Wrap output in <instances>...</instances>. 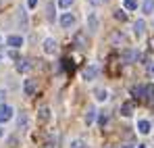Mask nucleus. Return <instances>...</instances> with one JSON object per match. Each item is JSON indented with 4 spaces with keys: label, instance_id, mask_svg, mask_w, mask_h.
I'll list each match as a JSON object with an SVG mask.
<instances>
[{
    "label": "nucleus",
    "instance_id": "nucleus-1",
    "mask_svg": "<svg viewBox=\"0 0 154 148\" xmlns=\"http://www.w3.org/2000/svg\"><path fill=\"white\" fill-rule=\"evenodd\" d=\"M13 117V109L8 104H0V123H6Z\"/></svg>",
    "mask_w": 154,
    "mask_h": 148
},
{
    "label": "nucleus",
    "instance_id": "nucleus-2",
    "mask_svg": "<svg viewBox=\"0 0 154 148\" xmlns=\"http://www.w3.org/2000/svg\"><path fill=\"white\" fill-rule=\"evenodd\" d=\"M144 94H146V86H133V88H131V96L135 100H142Z\"/></svg>",
    "mask_w": 154,
    "mask_h": 148
},
{
    "label": "nucleus",
    "instance_id": "nucleus-3",
    "mask_svg": "<svg viewBox=\"0 0 154 148\" xmlns=\"http://www.w3.org/2000/svg\"><path fill=\"white\" fill-rule=\"evenodd\" d=\"M6 44H8L11 48H19V46H23V38H21V36H8Z\"/></svg>",
    "mask_w": 154,
    "mask_h": 148
},
{
    "label": "nucleus",
    "instance_id": "nucleus-4",
    "mask_svg": "<svg viewBox=\"0 0 154 148\" xmlns=\"http://www.w3.org/2000/svg\"><path fill=\"white\" fill-rule=\"evenodd\" d=\"M29 69H31V63H29L27 58H19V61H17V71H19V73H27Z\"/></svg>",
    "mask_w": 154,
    "mask_h": 148
},
{
    "label": "nucleus",
    "instance_id": "nucleus-5",
    "mask_svg": "<svg viewBox=\"0 0 154 148\" xmlns=\"http://www.w3.org/2000/svg\"><path fill=\"white\" fill-rule=\"evenodd\" d=\"M35 79H25V86H23V90H25V94L27 96H33L35 94Z\"/></svg>",
    "mask_w": 154,
    "mask_h": 148
},
{
    "label": "nucleus",
    "instance_id": "nucleus-6",
    "mask_svg": "<svg viewBox=\"0 0 154 148\" xmlns=\"http://www.w3.org/2000/svg\"><path fill=\"white\" fill-rule=\"evenodd\" d=\"M75 46L77 48H85L88 46V40H85V33L83 31H77L75 33Z\"/></svg>",
    "mask_w": 154,
    "mask_h": 148
},
{
    "label": "nucleus",
    "instance_id": "nucleus-7",
    "mask_svg": "<svg viewBox=\"0 0 154 148\" xmlns=\"http://www.w3.org/2000/svg\"><path fill=\"white\" fill-rule=\"evenodd\" d=\"M73 23H75V17H73L71 13H65V15L60 17V25H63V27H71Z\"/></svg>",
    "mask_w": 154,
    "mask_h": 148
},
{
    "label": "nucleus",
    "instance_id": "nucleus-8",
    "mask_svg": "<svg viewBox=\"0 0 154 148\" xmlns=\"http://www.w3.org/2000/svg\"><path fill=\"white\" fill-rule=\"evenodd\" d=\"M54 50H56V42H54L52 38H48V40L44 42V52H46V54H54Z\"/></svg>",
    "mask_w": 154,
    "mask_h": 148
},
{
    "label": "nucleus",
    "instance_id": "nucleus-9",
    "mask_svg": "<svg viewBox=\"0 0 154 148\" xmlns=\"http://www.w3.org/2000/svg\"><path fill=\"white\" fill-rule=\"evenodd\" d=\"M96 73H98V69H96V67H85V69H83V79H88V81H90V79H94V77H96Z\"/></svg>",
    "mask_w": 154,
    "mask_h": 148
},
{
    "label": "nucleus",
    "instance_id": "nucleus-10",
    "mask_svg": "<svg viewBox=\"0 0 154 148\" xmlns=\"http://www.w3.org/2000/svg\"><path fill=\"white\" fill-rule=\"evenodd\" d=\"M121 115H123V117H131V115H133V104H131V102L121 104Z\"/></svg>",
    "mask_w": 154,
    "mask_h": 148
},
{
    "label": "nucleus",
    "instance_id": "nucleus-11",
    "mask_svg": "<svg viewBox=\"0 0 154 148\" xmlns=\"http://www.w3.org/2000/svg\"><path fill=\"white\" fill-rule=\"evenodd\" d=\"M88 27H90V31H96L98 29V19H96V15H88Z\"/></svg>",
    "mask_w": 154,
    "mask_h": 148
},
{
    "label": "nucleus",
    "instance_id": "nucleus-12",
    "mask_svg": "<svg viewBox=\"0 0 154 148\" xmlns=\"http://www.w3.org/2000/svg\"><path fill=\"white\" fill-rule=\"evenodd\" d=\"M140 56H142V54H140V52H135V50H127V52L123 54V58H125L127 63H131V61H137Z\"/></svg>",
    "mask_w": 154,
    "mask_h": 148
},
{
    "label": "nucleus",
    "instance_id": "nucleus-13",
    "mask_svg": "<svg viewBox=\"0 0 154 148\" xmlns=\"http://www.w3.org/2000/svg\"><path fill=\"white\" fill-rule=\"evenodd\" d=\"M17 125H19V129H27V115H25V113H19V117H17Z\"/></svg>",
    "mask_w": 154,
    "mask_h": 148
},
{
    "label": "nucleus",
    "instance_id": "nucleus-14",
    "mask_svg": "<svg viewBox=\"0 0 154 148\" xmlns=\"http://www.w3.org/2000/svg\"><path fill=\"white\" fill-rule=\"evenodd\" d=\"M94 96H96L98 100H106L108 98V92H106L104 88H96V90H94Z\"/></svg>",
    "mask_w": 154,
    "mask_h": 148
},
{
    "label": "nucleus",
    "instance_id": "nucleus-15",
    "mask_svg": "<svg viewBox=\"0 0 154 148\" xmlns=\"http://www.w3.org/2000/svg\"><path fill=\"white\" fill-rule=\"evenodd\" d=\"M144 27H146V23L140 19V21H135V25H133V31H135V36H142L144 33Z\"/></svg>",
    "mask_w": 154,
    "mask_h": 148
},
{
    "label": "nucleus",
    "instance_id": "nucleus-16",
    "mask_svg": "<svg viewBox=\"0 0 154 148\" xmlns=\"http://www.w3.org/2000/svg\"><path fill=\"white\" fill-rule=\"evenodd\" d=\"M137 131L140 134H150V123L148 121H140L137 123Z\"/></svg>",
    "mask_w": 154,
    "mask_h": 148
},
{
    "label": "nucleus",
    "instance_id": "nucleus-17",
    "mask_svg": "<svg viewBox=\"0 0 154 148\" xmlns=\"http://www.w3.org/2000/svg\"><path fill=\"white\" fill-rule=\"evenodd\" d=\"M144 13L146 15H152L154 13V0H144Z\"/></svg>",
    "mask_w": 154,
    "mask_h": 148
},
{
    "label": "nucleus",
    "instance_id": "nucleus-18",
    "mask_svg": "<svg viewBox=\"0 0 154 148\" xmlns=\"http://www.w3.org/2000/svg\"><path fill=\"white\" fill-rule=\"evenodd\" d=\"M94 119H96V109H92V106H90V109H88V113H85V123L90 125Z\"/></svg>",
    "mask_w": 154,
    "mask_h": 148
},
{
    "label": "nucleus",
    "instance_id": "nucleus-19",
    "mask_svg": "<svg viewBox=\"0 0 154 148\" xmlns=\"http://www.w3.org/2000/svg\"><path fill=\"white\" fill-rule=\"evenodd\" d=\"M48 119H50V111H48L46 106H44V109H40V121H42V123H46Z\"/></svg>",
    "mask_w": 154,
    "mask_h": 148
},
{
    "label": "nucleus",
    "instance_id": "nucleus-20",
    "mask_svg": "<svg viewBox=\"0 0 154 148\" xmlns=\"http://www.w3.org/2000/svg\"><path fill=\"white\" fill-rule=\"evenodd\" d=\"M146 100H154V86H146V94H144Z\"/></svg>",
    "mask_w": 154,
    "mask_h": 148
},
{
    "label": "nucleus",
    "instance_id": "nucleus-21",
    "mask_svg": "<svg viewBox=\"0 0 154 148\" xmlns=\"http://www.w3.org/2000/svg\"><path fill=\"white\" fill-rule=\"evenodd\" d=\"M125 8H127V11H135V8H137V2H135V0H125Z\"/></svg>",
    "mask_w": 154,
    "mask_h": 148
},
{
    "label": "nucleus",
    "instance_id": "nucleus-22",
    "mask_svg": "<svg viewBox=\"0 0 154 148\" xmlns=\"http://www.w3.org/2000/svg\"><path fill=\"white\" fill-rule=\"evenodd\" d=\"M73 2H75V0H58V6H60V8H69Z\"/></svg>",
    "mask_w": 154,
    "mask_h": 148
},
{
    "label": "nucleus",
    "instance_id": "nucleus-23",
    "mask_svg": "<svg viewBox=\"0 0 154 148\" xmlns=\"http://www.w3.org/2000/svg\"><path fill=\"white\" fill-rule=\"evenodd\" d=\"M71 148H88V144H85L83 140H75V142L71 144Z\"/></svg>",
    "mask_w": 154,
    "mask_h": 148
},
{
    "label": "nucleus",
    "instance_id": "nucleus-24",
    "mask_svg": "<svg viewBox=\"0 0 154 148\" xmlns=\"http://www.w3.org/2000/svg\"><path fill=\"white\" fill-rule=\"evenodd\" d=\"M115 19H119V21H125V19H127V15H125L123 11H117V13H115Z\"/></svg>",
    "mask_w": 154,
    "mask_h": 148
},
{
    "label": "nucleus",
    "instance_id": "nucleus-25",
    "mask_svg": "<svg viewBox=\"0 0 154 148\" xmlns=\"http://www.w3.org/2000/svg\"><path fill=\"white\" fill-rule=\"evenodd\" d=\"M112 42H125V36L123 33H112Z\"/></svg>",
    "mask_w": 154,
    "mask_h": 148
},
{
    "label": "nucleus",
    "instance_id": "nucleus-26",
    "mask_svg": "<svg viewBox=\"0 0 154 148\" xmlns=\"http://www.w3.org/2000/svg\"><path fill=\"white\" fill-rule=\"evenodd\" d=\"M98 121H100V125H106V121H108V115H106V113H100V117H98Z\"/></svg>",
    "mask_w": 154,
    "mask_h": 148
},
{
    "label": "nucleus",
    "instance_id": "nucleus-27",
    "mask_svg": "<svg viewBox=\"0 0 154 148\" xmlns=\"http://www.w3.org/2000/svg\"><path fill=\"white\" fill-rule=\"evenodd\" d=\"M35 4H38V0H27V6L29 8H35Z\"/></svg>",
    "mask_w": 154,
    "mask_h": 148
},
{
    "label": "nucleus",
    "instance_id": "nucleus-28",
    "mask_svg": "<svg viewBox=\"0 0 154 148\" xmlns=\"http://www.w3.org/2000/svg\"><path fill=\"white\" fill-rule=\"evenodd\" d=\"M90 2H92L94 6H100V4H104V0H90Z\"/></svg>",
    "mask_w": 154,
    "mask_h": 148
},
{
    "label": "nucleus",
    "instance_id": "nucleus-29",
    "mask_svg": "<svg viewBox=\"0 0 154 148\" xmlns=\"http://www.w3.org/2000/svg\"><path fill=\"white\" fill-rule=\"evenodd\" d=\"M4 98H6V92H4V90H0V102H2Z\"/></svg>",
    "mask_w": 154,
    "mask_h": 148
},
{
    "label": "nucleus",
    "instance_id": "nucleus-30",
    "mask_svg": "<svg viewBox=\"0 0 154 148\" xmlns=\"http://www.w3.org/2000/svg\"><path fill=\"white\" fill-rule=\"evenodd\" d=\"M121 148H135V146H131V144H125V146H121Z\"/></svg>",
    "mask_w": 154,
    "mask_h": 148
},
{
    "label": "nucleus",
    "instance_id": "nucleus-31",
    "mask_svg": "<svg viewBox=\"0 0 154 148\" xmlns=\"http://www.w3.org/2000/svg\"><path fill=\"white\" fill-rule=\"evenodd\" d=\"M140 148H146V146H144V144H140Z\"/></svg>",
    "mask_w": 154,
    "mask_h": 148
},
{
    "label": "nucleus",
    "instance_id": "nucleus-32",
    "mask_svg": "<svg viewBox=\"0 0 154 148\" xmlns=\"http://www.w3.org/2000/svg\"><path fill=\"white\" fill-rule=\"evenodd\" d=\"M152 75H154V65H152Z\"/></svg>",
    "mask_w": 154,
    "mask_h": 148
},
{
    "label": "nucleus",
    "instance_id": "nucleus-33",
    "mask_svg": "<svg viewBox=\"0 0 154 148\" xmlns=\"http://www.w3.org/2000/svg\"><path fill=\"white\" fill-rule=\"evenodd\" d=\"M0 136H2V127H0Z\"/></svg>",
    "mask_w": 154,
    "mask_h": 148
}]
</instances>
